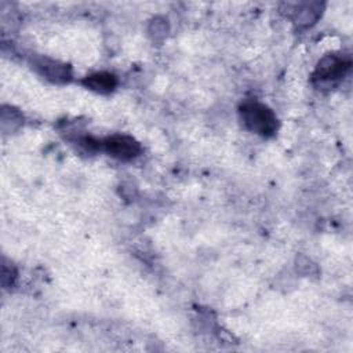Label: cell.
Returning a JSON list of instances; mask_svg holds the SVG:
<instances>
[{
	"label": "cell",
	"mask_w": 353,
	"mask_h": 353,
	"mask_svg": "<svg viewBox=\"0 0 353 353\" xmlns=\"http://www.w3.org/2000/svg\"><path fill=\"white\" fill-rule=\"evenodd\" d=\"M240 114L245 127L259 135L269 137L277 130L276 114L263 103L255 101L244 102L240 108Z\"/></svg>",
	"instance_id": "obj_1"
},
{
	"label": "cell",
	"mask_w": 353,
	"mask_h": 353,
	"mask_svg": "<svg viewBox=\"0 0 353 353\" xmlns=\"http://www.w3.org/2000/svg\"><path fill=\"white\" fill-rule=\"evenodd\" d=\"M103 149L113 157L130 160L141 153L139 143L127 135H113L102 142Z\"/></svg>",
	"instance_id": "obj_2"
},
{
	"label": "cell",
	"mask_w": 353,
	"mask_h": 353,
	"mask_svg": "<svg viewBox=\"0 0 353 353\" xmlns=\"http://www.w3.org/2000/svg\"><path fill=\"white\" fill-rule=\"evenodd\" d=\"M350 68V61L345 58H339L336 55H328L323 58L316 69L314 79H319L321 81H330L341 79L347 69Z\"/></svg>",
	"instance_id": "obj_3"
},
{
	"label": "cell",
	"mask_w": 353,
	"mask_h": 353,
	"mask_svg": "<svg viewBox=\"0 0 353 353\" xmlns=\"http://www.w3.org/2000/svg\"><path fill=\"white\" fill-rule=\"evenodd\" d=\"M84 84L94 90V91H99V92H109L112 91L116 84H117V80L116 77L112 74V73H105V72H101V73H94L91 76H88L85 80H84Z\"/></svg>",
	"instance_id": "obj_4"
}]
</instances>
